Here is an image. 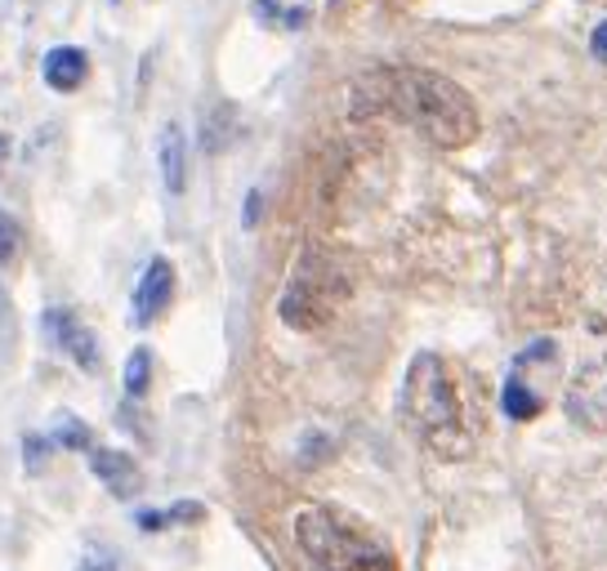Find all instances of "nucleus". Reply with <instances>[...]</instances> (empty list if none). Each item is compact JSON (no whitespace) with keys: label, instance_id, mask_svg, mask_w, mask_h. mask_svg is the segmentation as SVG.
<instances>
[{"label":"nucleus","instance_id":"obj_1","mask_svg":"<svg viewBox=\"0 0 607 571\" xmlns=\"http://www.w3.org/2000/svg\"><path fill=\"white\" fill-rule=\"evenodd\" d=\"M366 85L376 89V108H393L398 117L415 121V130L434 148L460 153L478 138V104L470 99V89L442 72H429V68L371 72Z\"/></svg>","mask_w":607,"mask_h":571},{"label":"nucleus","instance_id":"obj_2","mask_svg":"<svg viewBox=\"0 0 607 571\" xmlns=\"http://www.w3.org/2000/svg\"><path fill=\"white\" fill-rule=\"evenodd\" d=\"M406 415L415 420L425 447L442 460H464L474 451V438L464 428V411L456 398V379L442 357L420 353L406 366Z\"/></svg>","mask_w":607,"mask_h":571},{"label":"nucleus","instance_id":"obj_3","mask_svg":"<svg viewBox=\"0 0 607 571\" xmlns=\"http://www.w3.org/2000/svg\"><path fill=\"white\" fill-rule=\"evenodd\" d=\"M344 300H349V277L340 272L336 259L313 251L295 264L282 300H277V317H282L291 330H321Z\"/></svg>","mask_w":607,"mask_h":571},{"label":"nucleus","instance_id":"obj_4","mask_svg":"<svg viewBox=\"0 0 607 571\" xmlns=\"http://www.w3.org/2000/svg\"><path fill=\"white\" fill-rule=\"evenodd\" d=\"M295 540L304 545L308 558H317L326 571H340L366 554H376V536L362 532L357 522L331 505H308L300 518H295Z\"/></svg>","mask_w":607,"mask_h":571},{"label":"nucleus","instance_id":"obj_5","mask_svg":"<svg viewBox=\"0 0 607 571\" xmlns=\"http://www.w3.org/2000/svg\"><path fill=\"white\" fill-rule=\"evenodd\" d=\"M558 370V344L554 340H536L527 344L519 357H513V370L505 379V389H500V406L509 420H536L545 411V385H541V375H554Z\"/></svg>","mask_w":607,"mask_h":571},{"label":"nucleus","instance_id":"obj_6","mask_svg":"<svg viewBox=\"0 0 607 571\" xmlns=\"http://www.w3.org/2000/svg\"><path fill=\"white\" fill-rule=\"evenodd\" d=\"M563 411L585 434H607V353L581 362L563 393Z\"/></svg>","mask_w":607,"mask_h":571},{"label":"nucleus","instance_id":"obj_7","mask_svg":"<svg viewBox=\"0 0 607 571\" xmlns=\"http://www.w3.org/2000/svg\"><path fill=\"white\" fill-rule=\"evenodd\" d=\"M45 336H50L81 370H99V340L72 308H45Z\"/></svg>","mask_w":607,"mask_h":571},{"label":"nucleus","instance_id":"obj_8","mask_svg":"<svg viewBox=\"0 0 607 571\" xmlns=\"http://www.w3.org/2000/svg\"><path fill=\"white\" fill-rule=\"evenodd\" d=\"M89 473L117 496V500H134L144 491V469L134 464V455L112 451V447H89Z\"/></svg>","mask_w":607,"mask_h":571},{"label":"nucleus","instance_id":"obj_9","mask_svg":"<svg viewBox=\"0 0 607 571\" xmlns=\"http://www.w3.org/2000/svg\"><path fill=\"white\" fill-rule=\"evenodd\" d=\"M174 300V264L170 259H153L144 268V277H138L134 286V321L138 326H153Z\"/></svg>","mask_w":607,"mask_h":571},{"label":"nucleus","instance_id":"obj_10","mask_svg":"<svg viewBox=\"0 0 607 571\" xmlns=\"http://www.w3.org/2000/svg\"><path fill=\"white\" fill-rule=\"evenodd\" d=\"M157 170H161V183L170 197H179L189 187V138H183L179 121H166L157 134Z\"/></svg>","mask_w":607,"mask_h":571},{"label":"nucleus","instance_id":"obj_11","mask_svg":"<svg viewBox=\"0 0 607 571\" xmlns=\"http://www.w3.org/2000/svg\"><path fill=\"white\" fill-rule=\"evenodd\" d=\"M40 72H45V85H50V89L72 94V89H81V81L89 76V59L76 50V45H59V50L45 54Z\"/></svg>","mask_w":607,"mask_h":571},{"label":"nucleus","instance_id":"obj_12","mask_svg":"<svg viewBox=\"0 0 607 571\" xmlns=\"http://www.w3.org/2000/svg\"><path fill=\"white\" fill-rule=\"evenodd\" d=\"M50 442L72 447V451H89V447H95V434H89V424H85L81 415L59 411V415H54V434H50Z\"/></svg>","mask_w":607,"mask_h":571},{"label":"nucleus","instance_id":"obj_13","mask_svg":"<svg viewBox=\"0 0 607 571\" xmlns=\"http://www.w3.org/2000/svg\"><path fill=\"white\" fill-rule=\"evenodd\" d=\"M121 385H125V398H134V402L148 393V385H153V353H148V349H134V353L125 357Z\"/></svg>","mask_w":607,"mask_h":571},{"label":"nucleus","instance_id":"obj_14","mask_svg":"<svg viewBox=\"0 0 607 571\" xmlns=\"http://www.w3.org/2000/svg\"><path fill=\"white\" fill-rule=\"evenodd\" d=\"M202 505L197 500H174L166 513H144L138 518V527H148V532H157V527H174V522H202Z\"/></svg>","mask_w":607,"mask_h":571},{"label":"nucleus","instance_id":"obj_15","mask_svg":"<svg viewBox=\"0 0 607 571\" xmlns=\"http://www.w3.org/2000/svg\"><path fill=\"white\" fill-rule=\"evenodd\" d=\"M117 424H121V428H134V438L144 442V447L153 442V420H148L144 411H138V402H134V398H125V406L117 411Z\"/></svg>","mask_w":607,"mask_h":571},{"label":"nucleus","instance_id":"obj_16","mask_svg":"<svg viewBox=\"0 0 607 571\" xmlns=\"http://www.w3.org/2000/svg\"><path fill=\"white\" fill-rule=\"evenodd\" d=\"M14 251H19V228H14V219L5 210H0V264H10Z\"/></svg>","mask_w":607,"mask_h":571},{"label":"nucleus","instance_id":"obj_17","mask_svg":"<svg viewBox=\"0 0 607 571\" xmlns=\"http://www.w3.org/2000/svg\"><path fill=\"white\" fill-rule=\"evenodd\" d=\"M340 571H398V562H393V554L376 549V554H366V558H357V562H349Z\"/></svg>","mask_w":607,"mask_h":571},{"label":"nucleus","instance_id":"obj_18","mask_svg":"<svg viewBox=\"0 0 607 571\" xmlns=\"http://www.w3.org/2000/svg\"><path fill=\"white\" fill-rule=\"evenodd\" d=\"M590 50H594V59H598V63H607V19L594 27V36H590Z\"/></svg>","mask_w":607,"mask_h":571},{"label":"nucleus","instance_id":"obj_19","mask_svg":"<svg viewBox=\"0 0 607 571\" xmlns=\"http://www.w3.org/2000/svg\"><path fill=\"white\" fill-rule=\"evenodd\" d=\"M76 571H121V567H117L108 554H89V558H81V567H76Z\"/></svg>","mask_w":607,"mask_h":571},{"label":"nucleus","instance_id":"obj_20","mask_svg":"<svg viewBox=\"0 0 607 571\" xmlns=\"http://www.w3.org/2000/svg\"><path fill=\"white\" fill-rule=\"evenodd\" d=\"M23 447H27V469L36 473V469H40V455H45V442H40L36 434H27V438H23Z\"/></svg>","mask_w":607,"mask_h":571},{"label":"nucleus","instance_id":"obj_21","mask_svg":"<svg viewBox=\"0 0 607 571\" xmlns=\"http://www.w3.org/2000/svg\"><path fill=\"white\" fill-rule=\"evenodd\" d=\"M277 14H282V5H277V0H255V19L259 23H277Z\"/></svg>","mask_w":607,"mask_h":571},{"label":"nucleus","instance_id":"obj_22","mask_svg":"<svg viewBox=\"0 0 607 571\" xmlns=\"http://www.w3.org/2000/svg\"><path fill=\"white\" fill-rule=\"evenodd\" d=\"M259 206H264V193H259V187H255V193L246 197V219H242L246 228H255V223H259Z\"/></svg>","mask_w":607,"mask_h":571},{"label":"nucleus","instance_id":"obj_23","mask_svg":"<svg viewBox=\"0 0 607 571\" xmlns=\"http://www.w3.org/2000/svg\"><path fill=\"white\" fill-rule=\"evenodd\" d=\"M304 19H308L304 10H291V14H287V27H304Z\"/></svg>","mask_w":607,"mask_h":571},{"label":"nucleus","instance_id":"obj_24","mask_svg":"<svg viewBox=\"0 0 607 571\" xmlns=\"http://www.w3.org/2000/svg\"><path fill=\"white\" fill-rule=\"evenodd\" d=\"M5 161H10V138L0 134V170H5Z\"/></svg>","mask_w":607,"mask_h":571},{"label":"nucleus","instance_id":"obj_25","mask_svg":"<svg viewBox=\"0 0 607 571\" xmlns=\"http://www.w3.org/2000/svg\"><path fill=\"white\" fill-rule=\"evenodd\" d=\"M112 5H121V0H112Z\"/></svg>","mask_w":607,"mask_h":571}]
</instances>
